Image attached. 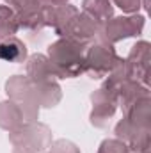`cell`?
<instances>
[{"label": "cell", "mask_w": 151, "mask_h": 153, "mask_svg": "<svg viewBox=\"0 0 151 153\" xmlns=\"http://www.w3.org/2000/svg\"><path fill=\"white\" fill-rule=\"evenodd\" d=\"M80 11L75 5L70 4H62V5H44L43 7V20H44V27H52L55 30L57 36L64 38L68 25L73 22L76 14Z\"/></svg>", "instance_id": "52a82bcc"}, {"label": "cell", "mask_w": 151, "mask_h": 153, "mask_svg": "<svg viewBox=\"0 0 151 153\" xmlns=\"http://www.w3.org/2000/svg\"><path fill=\"white\" fill-rule=\"evenodd\" d=\"M91 102H93V111H91V125L98 126V128H105L110 121V117L115 114L117 109V100L112 94H109L107 91H103L101 87L96 89L91 94Z\"/></svg>", "instance_id": "ba28073f"}, {"label": "cell", "mask_w": 151, "mask_h": 153, "mask_svg": "<svg viewBox=\"0 0 151 153\" xmlns=\"http://www.w3.org/2000/svg\"><path fill=\"white\" fill-rule=\"evenodd\" d=\"M43 153H50V152H43Z\"/></svg>", "instance_id": "d4e9b609"}, {"label": "cell", "mask_w": 151, "mask_h": 153, "mask_svg": "<svg viewBox=\"0 0 151 153\" xmlns=\"http://www.w3.org/2000/svg\"><path fill=\"white\" fill-rule=\"evenodd\" d=\"M98 153H130V150H128V144L119 139H105L100 144Z\"/></svg>", "instance_id": "ffe728a7"}, {"label": "cell", "mask_w": 151, "mask_h": 153, "mask_svg": "<svg viewBox=\"0 0 151 153\" xmlns=\"http://www.w3.org/2000/svg\"><path fill=\"white\" fill-rule=\"evenodd\" d=\"M5 93L13 100L23 116V123H36L39 117V107L32 96V82L23 75H14L5 82Z\"/></svg>", "instance_id": "277c9868"}, {"label": "cell", "mask_w": 151, "mask_h": 153, "mask_svg": "<svg viewBox=\"0 0 151 153\" xmlns=\"http://www.w3.org/2000/svg\"><path fill=\"white\" fill-rule=\"evenodd\" d=\"M20 25H18V18L14 9H11L9 5H0V36L11 38L18 32Z\"/></svg>", "instance_id": "ac0fdd59"}, {"label": "cell", "mask_w": 151, "mask_h": 153, "mask_svg": "<svg viewBox=\"0 0 151 153\" xmlns=\"http://www.w3.org/2000/svg\"><path fill=\"white\" fill-rule=\"evenodd\" d=\"M121 62L123 59L115 53L112 45L96 41L84 53V73H89L91 78H103Z\"/></svg>", "instance_id": "3957f363"}, {"label": "cell", "mask_w": 151, "mask_h": 153, "mask_svg": "<svg viewBox=\"0 0 151 153\" xmlns=\"http://www.w3.org/2000/svg\"><path fill=\"white\" fill-rule=\"evenodd\" d=\"M151 148V128L139 130L135 134V137L128 143V150L133 153H150Z\"/></svg>", "instance_id": "d6986e66"}, {"label": "cell", "mask_w": 151, "mask_h": 153, "mask_svg": "<svg viewBox=\"0 0 151 153\" xmlns=\"http://www.w3.org/2000/svg\"><path fill=\"white\" fill-rule=\"evenodd\" d=\"M112 2L123 11V13L137 14V11L141 9V0H112Z\"/></svg>", "instance_id": "7402d4cb"}, {"label": "cell", "mask_w": 151, "mask_h": 153, "mask_svg": "<svg viewBox=\"0 0 151 153\" xmlns=\"http://www.w3.org/2000/svg\"><path fill=\"white\" fill-rule=\"evenodd\" d=\"M13 153H36L30 148H25V146H14L13 148Z\"/></svg>", "instance_id": "603a6c76"}, {"label": "cell", "mask_w": 151, "mask_h": 153, "mask_svg": "<svg viewBox=\"0 0 151 153\" xmlns=\"http://www.w3.org/2000/svg\"><path fill=\"white\" fill-rule=\"evenodd\" d=\"M124 70L130 80L148 85L150 82V43L148 41H137L132 46L128 57L124 59Z\"/></svg>", "instance_id": "8992f818"}, {"label": "cell", "mask_w": 151, "mask_h": 153, "mask_svg": "<svg viewBox=\"0 0 151 153\" xmlns=\"http://www.w3.org/2000/svg\"><path fill=\"white\" fill-rule=\"evenodd\" d=\"M32 96L39 107L52 109L62 100V89L55 80L53 82H32Z\"/></svg>", "instance_id": "8fae6325"}, {"label": "cell", "mask_w": 151, "mask_h": 153, "mask_svg": "<svg viewBox=\"0 0 151 153\" xmlns=\"http://www.w3.org/2000/svg\"><path fill=\"white\" fill-rule=\"evenodd\" d=\"M21 125H23V116L20 112L18 105L13 100L0 102V128L13 132Z\"/></svg>", "instance_id": "2e32d148"}, {"label": "cell", "mask_w": 151, "mask_h": 153, "mask_svg": "<svg viewBox=\"0 0 151 153\" xmlns=\"http://www.w3.org/2000/svg\"><path fill=\"white\" fill-rule=\"evenodd\" d=\"M100 25H101V23H98V22H96L94 18H91L89 14L78 13L75 18H73V22L68 25L64 38L73 39L76 43H82V45L87 46L91 39H96L98 32H100Z\"/></svg>", "instance_id": "9c48e42d"}, {"label": "cell", "mask_w": 151, "mask_h": 153, "mask_svg": "<svg viewBox=\"0 0 151 153\" xmlns=\"http://www.w3.org/2000/svg\"><path fill=\"white\" fill-rule=\"evenodd\" d=\"M50 153H80V148L76 146L75 143L68 141V139H57L52 141L50 144Z\"/></svg>", "instance_id": "44dd1931"}, {"label": "cell", "mask_w": 151, "mask_h": 153, "mask_svg": "<svg viewBox=\"0 0 151 153\" xmlns=\"http://www.w3.org/2000/svg\"><path fill=\"white\" fill-rule=\"evenodd\" d=\"M9 141L13 146H25L36 153L46 152L52 144V130L43 123H23L16 130L9 132Z\"/></svg>", "instance_id": "5b68a950"}, {"label": "cell", "mask_w": 151, "mask_h": 153, "mask_svg": "<svg viewBox=\"0 0 151 153\" xmlns=\"http://www.w3.org/2000/svg\"><path fill=\"white\" fill-rule=\"evenodd\" d=\"M2 39H4V38H2V36H0V41H2Z\"/></svg>", "instance_id": "cb8c5ba5"}, {"label": "cell", "mask_w": 151, "mask_h": 153, "mask_svg": "<svg viewBox=\"0 0 151 153\" xmlns=\"http://www.w3.org/2000/svg\"><path fill=\"white\" fill-rule=\"evenodd\" d=\"M16 18H18V25L20 29H27V30H41L44 27V20H43V7L38 0L30 2L29 5L21 7L20 11H14Z\"/></svg>", "instance_id": "4fadbf2b"}, {"label": "cell", "mask_w": 151, "mask_h": 153, "mask_svg": "<svg viewBox=\"0 0 151 153\" xmlns=\"http://www.w3.org/2000/svg\"><path fill=\"white\" fill-rule=\"evenodd\" d=\"M146 18L142 14H132V16H115L100 25V32L96 39L101 43L114 45L117 41L126 38H137L142 34Z\"/></svg>", "instance_id": "7a4b0ae2"}, {"label": "cell", "mask_w": 151, "mask_h": 153, "mask_svg": "<svg viewBox=\"0 0 151 153\" xmlns=\"http://www.w3.org/2000/svg\"><path fill=\"white\" fill-rule=\"evenodd\" d=\"M124 119L137 130L151 128V100L144 98L132 105L128 111H124Z\"/></svg>", "instance_id": "5bb4252c"}, {"label": "cell", "mask_w": 151, "mask_h": 153, "mask_svg": "<svg viewBox=\"0 0 151 153\" xmlns=\"http://www.w3.org/2000/svg\"><path fill=\"white\" fill-rule=\"evenodd\" d=\"M144 98H150V89L148 85H142L141 82H135V80H130L126 78L123 82V85L119 87V93H117V105L123 107V111H128L132 105H135L137 102L144 100Z\"/></svg>", "instance_id": "30bf717a"}, {"label": "cell", "mask_w": 151, "mask_h": 153, "mask_svg": "<svg viewBox=\"0 0 151 153\" xmlns=\"http://www.w3.org/2000/svg\"><path fill=\"white\" fill-rule=\"evenodd\" d=\"M85 45L73 39L61 38L48 46V61L57 78H75L84 73Z\"/></svg>", "instance_id": "6da1fadb"}, {"label": "cell", "mask_w": 151, "mask_h": 153, "mask_svg": "<svg viewBox=\"0 0 151 153\" xmlns=\"http://www.w3.org/2000/svg\"><path fill=\"white\" fill-rule=\"evenodd\" d=\"M82 13L94 18L98 23H103L114 16V7L110 0H84Z\"/></svg>", "instance_id": "e0dca14e"}, {"label": "cell", "mask_w": 151, "mask_h": 153, "mask_svg": "<svg viewBox=\"0 0 151 153\" xmlns=\"http://www.w3.org/2000/svg\"><path fill=\"white\" fill-rule=\"evenodd\" d=\"M25 76L30 82H53L57 78L48 57L43 53H34L27 57V75Z\"/></svg>", "instance_id": "7c38bea8"}, {"label": "cell", "mask_w": 151, "mask_h": 153, "mask_svg": "<svg viewBox=\"0 0 151 153\" xmlns=\"http://www.w3.org/2000/svg\"><path fill=\"white\" fill-rule=\"evenodd\" d=\"M0 59L5 62H25L27 61V46L21 39L14 38H5L0 41Z\"/></svg>", "instance_id": "9a60e30c"}]
</instances>
